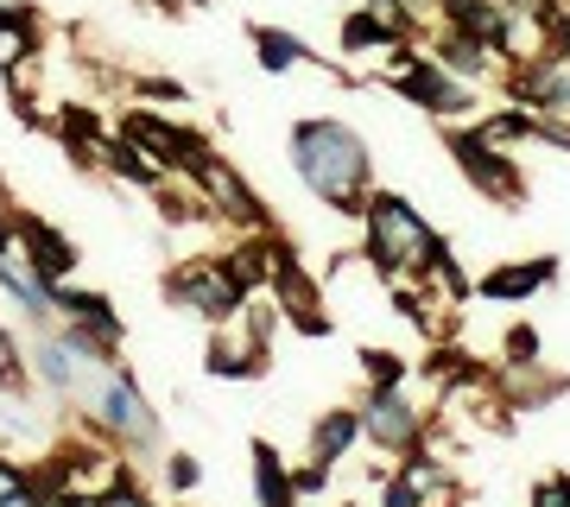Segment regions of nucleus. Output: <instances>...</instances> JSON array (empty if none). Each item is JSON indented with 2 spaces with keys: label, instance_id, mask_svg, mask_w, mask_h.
<instances>
[{
  "label": "nucleus",
  "instance_id": "14",
  "mask_svg": "<svg viewBox=\"0 0 570 507\" xmlns=\"http://www.w3.org/2000/svg\"><path fill=\"white\" fill-rule=\"evenodd\" d=\"M32 58H39V13L20 7V0H13V7L0 0V70L13 77V70H26Z\"/></svg>",
  "mask_w": 570,
  "mask_h": 507
},
{
  "label": "nucleus",
  "instance_id": "21",
  "mask_svg": "<svg viewBox=\"0 0 570 507\" xmlns=\"http://www.w3.org/2000/svg\"><path fill=\"white\" fill-rule=\"evenodd\" d=\"M292 488H298V501H305V495H324V488H330V464L311 457L305 469H292Z\"/></svg>",
  "mask_w": 570,
  "mask_h": 507
},
{
  "label": "nucleus",
  "instance_id": "27",
  "mask_svg": "<svg viewBox=\"0 0 570 507\" xmlns=\"http://www.w3.org/2000/svg\"><path fill=\"white\" fill-rule=\"evenodd\" d=\"M355 7H387V0H355Z\"/></svg>",
  "mask_w": 570,
  "mask_h": 507
},
{
  "label": "nucleus",
  "instance_id": "13",
  "mask_svg": "<svg viewBox=\"0 0 570 507\" xmlns=\"http://www.w3.org/2000/svg\"><path fill=\"white\" fill-rule=\"evenodd\" d=\"M425 51H431L438 64H444L450 77H463V82H482V77L494 70V64H501V58L489 51V45L469 39V32H456V26H444V32H438V39L425 45Z\"/></svg>",
  "mask_w": 570,
  "mask_h": 507
},
{
  "label": "nucleus",
  "instance_id": "17",
  "mask_svg": "<svg viewBox=\"0 0 570 507\" xmlns=\"http://www.w3.org/2000/svg\"><path fill=\"white\" fill-rule=\"evenodd\" d=\"M247 39H254V58H261V70H298V64L311 58V45L298 39V32H285V26H247Z\"/></svg>",
  "mask_w": 570,
  "mask_h": 507
},
{
  "label": "nucleus",
  "instance_id": "25",
  "mask_svg": "<svg viewBox=\"0 0 570 507\" xmlns=\"http://www.w3.org/2000/svg\"><path fill=\"white\" fill-rule=\"evenodd\" d=\"M0 387H7V393H26V368H20V355H7V362H0Z\"/></svg>",
  "mask_w": 570,
  "mask_h": 507
},
{
  "label": "nucleus",
  "instance_id": "23",
  "mask_svg": "<svg viewBox=\"0 0 570 507\" xmlns=\"http://www.w3.org/2000/svg\"><path fill=\"white\" fill-rule=\"evenodd\" d=\"M26 482H32V469L13 464V457H0V501H7V495H20Z\"/></svg>",
  "mask_w": 570,
  "mask_h": 507
},
{
  "label": "nucleus",
  "instance_id": "4",
  "mask_svg": "<svg viewBox=\"0 0 570 507\" xmlns=\"http://www.w3.org/2000/svg\"><path fill=\"white\" fill-rule=\"evenodd\" d=\"M387 64H393V89H400L412 108H425V115H438V121H456V115H469L475 82L450 77V70L431 58V51H419V39L400 45V51H387Z\"/></svg>",
  "mask_w": 570,
  "mask_h": 507
},
{
  "label": "nucleus",
  "instance_id": "19",
  "mask_svg": "<svg viewBox=\"0 0 570 507\" xmlns=\"http://www.w3.org/2000/svg\"><path fill=\"white\" fill-rule=\"evenodd\" d=\"M508 368H539V330L532 324L508 330Z\"/></svg>",
  "mask_w": 570,
  "mask_h": 507
},
{
  "label": "nucleus",
  "instance_id": "12",
  "mask_svg": "<svg viewBox=\"0 0 570 507\" xmlns=\"http://www.w3.org/2000/svg\"><path fill=\"white\" fill-rule=\"evenodd\" d=\"M400 45H412L406 39V26L393 20L387 7H355L343 20V51L348 58H367V51H400Z\"/></svg>",
  "mask_w": 570,
  "mask_h": 507
},
{
  "label": "nucleus",
  "instance_id": "11",
  "mask_svg": "<svg viewBox=\"0 0 570 507\" xmlns=\"http://www.w3.org/2000/svg\"><path fill=\"white\" fill-rule=\"evenodd\" d=\"M355 445H362V406H330L311 419V457L317 464L336 469L343 457H355Z\"/></svg>",
  "mask_w": 570,
  "mask_h": 507
},
{
  "label": "nucleus",
  "instance_id": "24",
  "mask_svg": "<svg viewBox=\"0 0 570 507\" xmlns=\"http://www.w3.org/2000/svg\"><path fill=\"white\" fill-rule=\"evenodd\" d=\"M140 96H153V101H184V82H171V77H140Z\"/></svg>",
  "mask_w": 570,
  "mask_h": 507
},
{
  "label": "nucleus",
  "instance_id": "6",
  "mask_svg": "<svg viewBox=\"0 0 570 507\" xmlns=\"http://www.w3.org/2000/svg\"><path fill=\"white\" fill-rule=\"evenodd\" d=\"M425 431H431V412L412 400L406 387H367V400H362V438L374 450L406 457V450L425 445Z\"/></svg>",
  "mask_w": 570,
  "mask_h": 507
},
{
  "label": "nucleus",
  "instance_id": "15",
  "mask_svg": "<svg viewBox=\"0 0 570 507\" xmlns=\"http://www.w3.org/2000/svg\"><path fill=\"white\" fill-rule=\"evenodd\" d=\"M204 368L223 374V381H254V374H266V349L254 337H209Z\"/></svg>",
  "mask_w": 570,
  "mask_h": 507
},
{
  "label": "nucleus",
  "instance_id": "9",
  "mask_svg": "<svg viewBox=\"0 0 570 507\" xmlns=\"http://www.w3.org/2000/svg\"><path fill=\"white\" fill-rule=\"evenodd\" d=\"M551 280H558V254H532V261H508V266H494V273H482V280H475V299L527 304L532 292H546Z\"/></svg>",
  "mask_w": 570,
  "mask_h": 507
},
{
  "label": "nucleus",
  "instance_id": "10",
  "mask_svg": "<svg viewBox=\"0 0 570 507\" xmlns=\"http://www.w3.org/2000/svg\"><path fill=\"white\" fill-rule=\"evenodd\" d=\"M13 235H20L26 247V261L39 266V280H70L77 273V242L70 235H58L51 223H39V216H26V209H13Z\"/></svg>",
  "mask_w": 570,
  "mask_h": 507
},
{
  "label": "nucleus",
  "instance_id": "7",
  "mask_svg": "<svg viewBox=\"0 0 570 507\" xmlns=\"http://www.w3.org/2000/svg\"><path fill=\"white\" fill-rule=\"evenodd\" d=\"M450 153H456V172H463L489 203H520L527 197V178H520V159L508 146H489L475 127H450Z\"/></svg>",
  "mask_w": 570,
  "mask_h": 507
},
{
  "label": "nucleus",
  "instance_id": "18",
  "mask_svg": "<svg viewBox=\"0 0 570 507\" xmlns=\"http://www.w3.org/2000/svg\"><path fill=\"white\" fill-rule=\"evenodd\" d=\"M362 374L367 387H406V355H393V349H362Z\"/></svg>",
  "mask_w": 570,
  "mask_h": 507
},
{
  "label": "nucleus",
  "instance_id": "2",
  "mask_svg": "<svg viewBox=\"0 0 570 507\" xmlns=\"http://www.w3.org/2000/svg\"><path fill=\"white\" fill-rule=\"evenodd\" d=\"M362 228H367V247H362V254L374 261V273H381V280L419 273V266L431 261V247H438L431 223L419 216V203H406L400 191H367Z\"/></svg>",
  "mask_w": 570,
  "mask_h": 507
},
{
  "label": "nucleus",
  "instance_id": "5",
  "mask_svg": "<svg viewBox=\"0 0 570 507\" xmlns=\"http://www.w3.org/2000/svg\"><path fill=\"white\" fill-rule=\"evenodd\" d=\"M165 299L178 304V311H197L204 324H235L242 318V304H247V292L235 285V273L223 266V254L209 261V254H197V261H184V266H171L165 273Z\"/></svg>",
  "mask_w": 570,
  "mask_h": 507
},
{
  "label": "nucleus",
  "instance_id": "20",
  "mask_svg": "<svg viewBox=\"0 0 570 507\" xmlns=\"http://www.w3.org/2000/svg\"><path fill=\"white\" fill-rule=\"evenodd\" d=\"M165 482H171V495H190V488L204 482V469H197V457H165Z\"/></svg>",
  "mask_w": 570,
  "mask_h": 507
},
{
  "label": "nucleus",
  "instance_id": "8",
  "mask_svg": "<svg viewBox=\"0 0 570 507\" xmlns=\"http://www.w3.org/2000/svg\"><path fill=\"white\" fill-rule=\"evenodd\" d=\"M197 191L209 197V209H216V223H235V228H273V216H266V203L247 191V178L235 172V165L223 159V153H209L204 165H197Z\"/></svg>",
  "mask_w": 570,
  "mask_h": 507
},
{
  "label": "nucleus",
  "instance_id": "1",
  "mask_svg": "<svg viewBox=\"0 0 570 507\" xmlns=\"http://www.w3.org/2000/svg\"><path fill=\"white\" fill-rule=\"evenodd\" d=\"M292 172L336 216H362L367 191H374V146L336 115H311L292 127Z\"/></svg>",
  "mask_w": 570,
  "mask_h": 507
},
{
  "label": "nucleus",
  "instance_id": "26",
  "mask_svg": "<svg viewBox=\"0 0 570 507\" xmlns=\"http://www.w3.org/2000/svg\"><path fill=\"white\" fill-rule=\"evenodd\" d=\"M0 507H45V488H39V476H32V482H26L20 495H7Z\"/></svg>",
  "mask_w": 570,
  "mask_h": 507
},
{
  "label": "nucleus",
  "instance_id": "16",
  "mask_svg": "<svg viewBox=\"0 0 570 507\" xmlns=\"http://www.w3.org/2000/svg\"><path fill=\"white\" fill-rule=\"evenodd\" d=\"M254 501L261 507H298L292 469H285L279 445H266V438H254Z\"/></svg>",
  "mask_w": 570,
  "mask_h": 507
},
{
  "label": "nucleus",
  "instance_id": "22",
  "mask_svg": "<svg viewBox=\"0 0 570 507\" xmlns=\"http://www.w3.org/2000/svg\"><path fill=\"white\" fill-rule=\"evenodd\" d=\"M532 507H570V476H546L532 488Z\"/></svg>",
  "mask_w": 570,
  "mask_h": 507
},
{
  "label": "nucleus",
  "instance_id": "3",
  "mask_svg": "<svg viewBox=\"0 0 570 507\" xmlns=\"http://www.w3.org/2000/svg\"><path fill=\"white\" fill-rule=\"evenodd\" d=\"M89 426L102 431L115 450H153L159 445V412L146 406L140 381L127 368H102V381L89 393Z\"/></svg>",
  "mask_w": 570,
  "mask_h": 507
},
{
  "label": "nucleus",
  "instance_id": "28",
  "mask_svg": "<svg viewBox=\"0 0 570 507\" xmlns=\"http://www.w3.org/2000/svg\"><path fill=\"white\" fill-rule=\"evenodd\" d=\"M178 7H204V0H178Z\"/></svg>",
  "mask_w": 570,
  "mask_h": 507
}]
</instances>
